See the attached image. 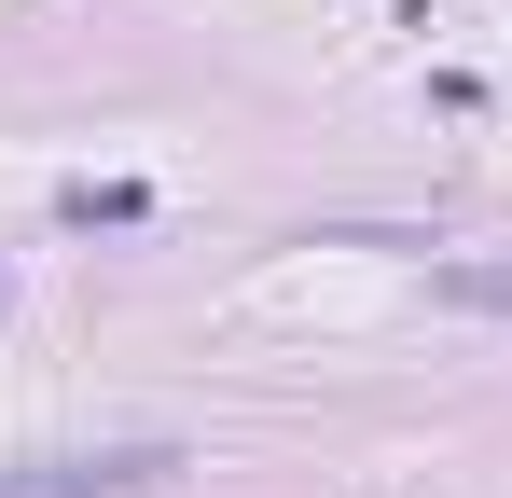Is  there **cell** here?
Masks as SVG:
<instances>
[{
    "label": "cell",
    "instance_id": "obj_1",
    "mask_svg": "<svg viewBox=\"0 0 512 498\" xmlns=\"http://www.w3.org/2000/svg\"><path fill=\"white\" fill-rule=\"evenodd\" d=\"M167 457H70V471H28V485H0V498H111V485H153Z\"/></svg>",
    "mask_w": 512,
    "mask_h": 498
},
{
    "label": "cell",
    "instance_id": "obj_2",
    "mask_svg": "<svg viewBox=\"0 0 512 498\" xmlns=\"http://www.w3.org/2000/svg\"><path fill=\"white\" fill-rule=\"evenodd\" d=\"M443 305H512V263H443Z\"/></svg>",
    "mask_w": 512,
    "mask_h": 498
}]
</instances>
